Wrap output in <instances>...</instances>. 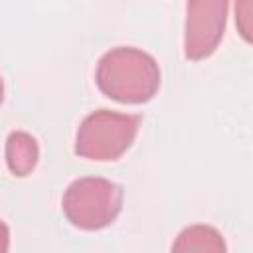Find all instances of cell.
<instances>
[{"label":"cell","instance_id":"obj_1","mask_svg":"<svg viewBox=\"0 0 253 253\" xmlns=\"http://www.w3.org/2000/svg\"><path fill=\"white\" fill-rule=\"evenodd\" d=\"M97 87L109 99L128 105L150 101L160 87V67L156 59L138 47H115L97 65Z\"/></svg>","mask_w":253,"mask_h":253},{"label":"cell","instance_id":"obj_2","mask_svg":"<svg viewBox=\"0 0 253 253\" xmlns=\"http://www.w3.org/2000/svg\"><path fill=\"white\" fill-rule=\"evenodd\" d=\"M61 208L71 225L85 231L103 229L121 213L123 188L99 176L79 178L67 186Z\"/></svg>","mask_w":253,"mask_h":253},{"label":"cell","instance_id":"obj_3","mask_svg":"<svg viewBox=\"0 0 253 253\" xmlns=\"http://www.w3.org/2000/svg\"><path fill=\"white\" fill-rule=\"evenodd\" d=\"M140 117L99 109L87 115L75 136V152L81 158L109 162L121 158L138 132Z\"/></svg>","mask_w":253,"mask_h":253},{"label":"cell","instance_id":"obj_4","mask_svg":"<svg viewBox=\"0 0 253 253\" xmlns=\"http://www.w3.org/2000/svg\"><path fill=\"white\" fill-rule=\"evenodd\" d=\"M225 0H192L186 4L184 53L188 59H206L219 45L225 30Z\"/></svg>","mask_w":253,"mask_h":253},{"label":"cell","instance_id":"obj_5","mask_svg":"<svg viewBox=\"0 0 253 253\" xmlns=\"http://www.w3.org/2000/svg\"><path fill=\"white\" fill-rule=\"evenodd\" d=\"M170 253H227V247L215 227L196 223L178 233Z\"/></svg>","mask_w":253,"mask_h":253},{"label":"cell","instance_id":"obj_6","mask_svg":"<svg viewBox=\"0 0 253 253\" xmlns=\"http://www.w3.org/2000/svg\"><path fill=\"white\" fill-rule=\"evenodd\" d=\"M40 158L38 142L32 134L24 130L10 132L6 138V162L12 174L16 176H28Z\"/></svg>","mask_w":253,"mask_h":253},{"label":"cell","instance_id":"obj_7","mask_svg":"<svg viewBox=\"0 0 253 253\" xmlns=\"http://www.w3.org/2000/svg\"><path fill=\"white\" fill-rule=\"evenodd\" d=\"M235 24L239 36L253 45V0L235 2Z\"/></svg>","mask_w":253,"mask_h":253}]
</instances>
